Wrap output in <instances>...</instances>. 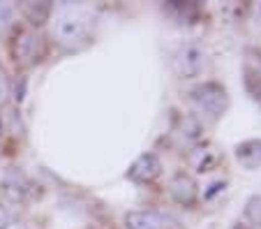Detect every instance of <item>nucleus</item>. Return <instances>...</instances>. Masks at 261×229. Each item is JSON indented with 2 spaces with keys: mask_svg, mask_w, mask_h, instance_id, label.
<instances>
[{
  "mask_svg": "<svg viewBox=\"0 0 261 229\" xmlns=\"http://www.w3.org/2000/svg\"><path fill=\"white\" fill-rule=\"evenodd\" d=\"M245 84H247V90L254 95L256 100H261V72L245 67Z\"/></svg>",
  "mask_w": 261,
  "mask_h": 229,
  "instance_id": "ddd939ff",
  "label": "nucleus"
},
{
  "mask_svg": "<svg viewBox=\"0 0 261 229\" xmlns=\"http://www.w3.org/2000/svg\"><path fill=\"white\" fill-rule=\"evenodd\" d=\"M46 54V40L35 33V30H28V33H21L19 40L14 42V56L19 63H37L42 60Z\"/></svg>",
  "mask_w": 261,
  "mask_h": 229,
  "instance_id": "20e7f679",
  "label": "nucleus"
},
{
  "mask_svg": "<svg viewBox=\"0 0 261 229\" xmlns=\"http://www.w3.org/2000/svg\"><path fill=\"white\" fill-rule=\"evenodd\" d=\"M7 227H10V213L0 206V229H7Z\"/></svg>",
  "mask_w": 261,
  "mask_h": 229,
  "instance_id": "dca6fc26",
  "label": "nucleus"
},
{
  "mask_svg": "<svg viewBox=\"0 0 261 229\" xmlns=\"http://www.w3.org/2000/svg\"><path fill=\"white\" fill-rule=\"evenodd\" d=\"M160 171H162L160 160L153 153H143L134 160V165L129 167L127 176L132 181H137V183H150V181H155L160 176Z\"/></svg>",
  "mask_w": 261,
  "mask_h": 229,
  "instance_id": "423d86ee",
  "label": "nucleus"
},
{
  "mask_svg": "<svg viewBox=\"0 0 261 229\" xmlns=\"http://www.w3.org/2000/svg\"><path fill=\"white\" fill-rule=\"evenodd\" d=\"M233 229H247V227H243V224H236V227H233Z\"/></svg>",
  "mask_w": 261,
  "mask_h": 229,
  "instance_id": "f3484780",
  "label": "nucleus"
},
{
  "mask_svg": "<svg viewBox=\"0 0 261 229\" xmlns=\"http://www.w3.org/2000/svg\"><path fill=\"white\" fill-rule=\"evenodd\" d=\"M201 135H203V125H201V120H199L197 116H188V118H182V123H180L182 141L194 144V141L201 139Z\"/></svg>",
  "mask_w": 261,
  "mask_h": 229,
  "instance_id": "9b49d317",
  "label": "nucleus"
},
{
  "mask_svg": "<svg viewBox=\"0 0 261 229\" xmlns=\"http://www.w3.org/2000/svg\"><path fill=\"white\" fill-rule=\"evenodd\" d=\"M93 28H95V19L88 10L84 7H72V10L63 12L56 21V40L63 46H79L88 44L93 37Z\"/></svg>",
  "mask_w": 261,
  "mask_h": 229,
  "instance_id": "f257e3e1",
  "label": "nucleus"
},
{
  "mask_svg": "<svg viewBox=\"0 0 261 229\" xmlns=\"http://www.w3.org/2000/svg\"><path fill=\"white\" fill-rule=\"evenodd\" d=\"M236 160L245 169H256L261 165V139H250L236 146Z\"/></svg>",
  "mask_w": 261,
  "mask_h": 229,
  "instance_id": "6e6552de",
  "label": "nucleus"
},
{
  "mask_svg": "<svg viewBox=\"0 0 261 229\" xmlns=\"http://www.w3.org/2000/svg\"><path fill=\"white\" fill-rule=\"evenodd\" d=\"M14 21V7L10 3H0V33H5Z\"/></svg>",
  "mask_w": 261,
  "mask_h": 229,
  "instance_id": "4468645a",
  "label": "nucleus"
},
{
  "mask_svg": "<svg viewBox=\"0 0 261 229\" xmlns=\"http://www.w3.org/2000/svg\"><path fill=\"white\" fill-rule=\"evenodd\" d=\"M245 218L250 220L252 224H261V194H254V197H250V199H247Z\"/></svg>",
  "mask_w": 261,
  "mask_h": 229,
  "instance_id": "f8f14e48",
  "label": "nucleus"
},
{
  "mask_svg": "<svg viewBox=\"0 0 261 229\" xmlns=\"http://www.w3.org/2000/svg\"><path fill=\"white\" fill-rule=\"evenodd\" d=\"M23 14H25V19H28L33 26H42L44 21H49L51 5H49V3H25V5H23Z\"/></svg>",
  "mask_w": 261,
  "mask_h": 229,
  "instance_id": "9d476101",
  "label": "nucleus"
},
{
  "mask_svg": "<svg viewBox=\"0 0 261 229\" xmlns=\"http://www.w3.org/2000/svg\"><path fill=\"white\" fill-rule=\"evenodd\" d=\"M0 194L12 204H21L28 194V181L19 169H10L5 179L0 181Z\"/></svg>",
  "mask_w": 261,
  "mask_h": 229,
  "instance_id": "0eeeda50",
  "label": "nucleus"
},
{
  "mask_svg": "<svg viewBox=\"0 0 261 229\" xmlns=\"http://www.w3.org/2000/svg\"><path fill=\"white\" fill-rule=\"evenodd\" d=\"M7 95H10V79L3 70H0V105L7 100Z\"/></svg>",
  "mask_w": 261,
  "mask_h": 229,
  "instance_id": "2eb2a0df",
  "label": "nucleus"
},
{
  "mask_svg": "<svg viewBox=\"0 0 261 229\" xmlns=\"http://www.w3.org/2000/svg\"><path fill=\"white\" fill-rule=\"evenodd\" d=\"M192 100H194V105H197L199 111L213 116V118L224 114L229 107L227 88L222 84H215V81H206V84L197 86V88L192 90Z\"/></svg>",
  "mask_w": 261,
  "mask_h": 229,
  "instance_id": "f03ea898",
  "label": "nucleus"
},
{
  "mask_svg": "<svg viewBox=\"0 0 261 229\" xmlns=\"http://www.w3.org/2000/svg\"><path fill=\"white\" fill-rule=\"evenodd\" d=\"M127 229H171L173 220L158 211H129L125 215Z\"/></svg>",
  "mask_w": 261,
  "mask_h": 229,
  "instance_id": "39448f33",
  "label": "nucleus"
},
{
  "mask_svg": "<svg viewBox=\"0 0 261 229\" xmlns=\"http://www.w3.org/2000/svg\"><path fill=\"white\" fill-rule=\"evenodd\" d=\"M171 192H173V199L182 206H190L194 204L197 199V183H194L190 176H178L171 185Z\"/></svg>",
  "mask_w": 261,
  "mask_h": 229,
  "instance_id": "1a4fd4ad",
  "label": "nucleus"
},
{
  "mask_svg": "<svg viewBox=\"0 0 261 229\" xmlns=\"http://www.w3.org/2000/svg\"><path fill=\"white\" fill-rule=\"evenodd\" d=\"M0 132H3V123H0Z\"/></svg>",
  "mask_w": 261,
  "mask_h": 229,
  "instance_id": "a211bd4d",
  "label": "nucleus"
},
{
  "mask_svg": "<svg viewBox=\"0 0 261 229\" xmlns=\"http://www.w3.org/2000/svg\"><path fill=\"white\" fill-rule=\"evenodd\" d=\"M173 67H176L178 77H182V79L199 77L203 72V67H206V51L199 44H194V42H188V44H182L176 51Z\"/></svg>",
  "mask_w": 261,
  "mask_h": 229,
  "instance_id": "7ed1b4c3",
  "label": "nucleus"
}]
</instances>
